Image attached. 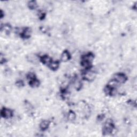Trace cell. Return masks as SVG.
I'll use <instances>...</instances> for the list:
<instances>
[{
    "label": "cell",
    "instance_id": "1",
    "mask_svg": "<svg viewBox=\"0 0 137 137\" xmlns=\"http://www.w3.org/2000/svg\"><path fill=\"white\" fill-rule=\"evenodd\" d=\"M114 129V126L112 123V121L110 120H108L105 123L104 127L103 128L102 132L104 136L109 135L110 134L112 133Z\"/></svg>",
    "mask_w": 137,
    "mask_h": 137
},
{
    "label": "cell",
    "instance_id": "2",
    "mask_svg": "<svg viewBox=\"0 0 137 137\" xmlns=\"http://www.w3.org/2000/svg\"><path fill=\"white\" fill-rule=\"evenodd\" d=\"M119 84H123L127 80V77L126 76L123 74L122 73H116L114 76V79Z\"/></svg>",
    "mask_w": 137,
    "mask_h": 137
},
{
    "label": "cell",
    "instance_id": "3",
    "mask_svg": "<svg viewBox=\"0 0 137 137\" xmlns=\"http://www.w3.org/2000/svg\"><path fill=\"white\" fill-rule=\"evenodd\" d=\"M95 73L92 71H88L84 73V77L85 79L87 81H92L95 78Z\"/></svg>",
    "mask_w": 137,
    "mask_h": 137
},
{
    "label": "cell",
    "instance_id": "4",
    "mask_svg": "<svg viewBox=\"0 0 137 137\" xmlns=\"http://www.w3.org/2000/svg\"><path fill=\"white\" fill-rule=\"evenodd\" d=\"M1 114L2 117L5 118H10L12 117L13 115V112L12 110L9 109H6V108H3L1 110Z\"/></svg>",
    "mask_w": 137,
    "mask_h": 137
},
{
    "label": "cell",
    "instance_id": "5",
    "mask_svg": "<svg viewBox=\"0 0 137 137\" xmlns=\"http://www.w3.org/2000/svg\"><path fill=\"white\" fill-rule=\"evenodd\" d=\"M27 60L29 62L33 63V64H36L39 61V57L35 54H30L27 56Z\"/></svg>",
    "mask_w": 137,
    "mask_h": 137
},
{
    "label": "cell",
    "instance_id": "6",
    "mask_svg": "<svg viewBox=\"0 0 137 137\" xmlns=\"http://www.w3.org/2000/svg\"><path fill=\"white\" fill-rule=\"evenodd\" d=\"M70 53L67 51H65L63 52V53L60 56V60L62 62H66L68 61L70 59Z\"/></svg>",
    "mask_w": 137,
    "mask_h": 137
},
{
    "label": "cell",
    "instance_id": "7",
    "mask_svg": "<svg viewBox=\"0 0 137 137\" xmlns=\"http://www.w3.org/2000/svg\"><path fill=\"white\" fill-rule=\"evenodd\" d=\"M40 60L43 64L45 65H49L52 61L51 57H50L48 55H44L40 59Z\"/></svg>",
    "mask_w": 137,
    "mask_h": 137
},
{
    "label": "cell",
    "instance_id": "8",
    "mask_svg": "<svg viewBox=\"0 0 137 137\" xmlns=\"http://www.w3.org/2000/svg\"><path fill=\"white\" fill-rule=\"evenodd\" d=\"M21 34H22V36L23 38H30L31 34V30L30 28H26L24 29Z\"/></svg>",
    "mask_w": 137,
    "mask_h": 137
},
{
    "label": "cell",
    "instance_id": "9",
    "mask_svg": "<svg viewBox=\"0 0 137 137\" xmlns=\"http://www.w3.org/2000/svg\"><path fill=\"white\" fill-rule=\"evenodd\" d=\"M50 125V122L47 120H43L40 123V128L42 130L44 131L48 129Z\"/></svg>",
    "mask_w": 137,
    "mask_h": 137
},
{
    "label": "cell",
    "instance_id": "10",
    "mask_svg": "<svg viewBox=\"0 0 137 137\" xmlns=\"http://www.w3.org/2000/svg\"><path fill=\"white\" fill-rule=\"evenodd\" d=\"M94 57V56L93 54L88 53V54H87L85 55H84V56H83L81 60H87V61H88L91 63H92V62L93 61Z\"/></svg>",
    "mask_w": 137,
    "mask_h": 137
},
{
    "label": "cell",
    "instance_id": "11",
    "mask_svg": "<svg viewBox=\"0 0 137 137\" xmlns=\"http://www.w3.org/2000/svg\"><path fill=\"white\" fill-rule=\"evenodd\" d=\"M49 67L52 70H56L59 67V63L57 61H51L49 65Z\"/></svg>",
    "mask_w": 137,
    "mask_h": 137
},
{
    "label": "cell",
    "instance_id": "12",
    "mask_svg": "<svg viewBox=\"0 0 137 137\" xmlns=\"http://www.w3.org/2000/svg\"><path fill=\"white\" fill-rule=\"evenodd\" d=\"M73 85L76 89H80L81 87H82V83H81V81L79 80L78 79H76L74 80V83H73Z\"/></svg>",
    "mask_w": 137,
    "mask_h": 137
},
{
    "label": "cell",
    "instance_id": "13",
    "mask_svg": "<svg viewBox=\"0 0 137 137\" xmlns=\"http://www.w3.org/2000/svg\"><path fill=\"white\" fill-rule=\"evenodd\" d=\"M39 84H40V82H39V80L36 78L30 81V85L32 87H37L39 86Z\"/></svg>",
    "mask_w": 137,
    "mask_h": 137
},
{
    "label": "cell",
    "instance_id": "14",
    "mask_svg": "<svg viewBox=\"0 0 137 137\" xmlns=\"http://www.w3.org/2000/svg\"><path fill=\"white\" fill-rule=\"evenodd\" d=\"M81 65H82L84 68H87V69L90 68L92 66V63L89 62L88 61H87V60H81Z\"/></svg>",
    "mask_w": 137,
    "mask_h": 137
},
{
    "label": "cell",
    "instance_id": "15",
    "mask_svg": "<svg viewBox=\"0 0 137 137\" xmlns=\"http://www.w3.org/2000/svg\"><path fill=\"white\" fill-rule=\"evenodd\" d=\"M28 7L31 9H35L38 7V4L35 1H31L28 2Z\"/></svg>",
    "mask_w": 137,
    "mask_h": 137
},
{
    "label": "cell",
    "instance_id": "16",
    "mask_svg": "<svg viewBox=\"0 0 137 137\" xmlns=\"http://www.w3.org/2000/svg\"><path fill=\"white\" fill-rule=\"evenodd\" d=\"M76 115L73 111H70L68 113V118L70 121L75 120H76Z\"/></svg>",
    "mask_w": 137,
    "mask_h": 137
},
{
    "label": "cell",
    "instance_id": "17",
    "mask_svg": "<svg viewBox=\"0 0 137 137\" xmlns=\"http://www.w3.org/2000/svg\"><path fill=\"white\" fill-rule=\"evenodd\" d=\"M1 30L4 31V32L6 33H9L10 31L11 30V26L9 25L8 24H6L4 25L3 27H1Z\"/></svg>",
    "mask_w": 137,
    "mask_h": 137
},
{
    "label": "cell",
    "instance_id": "18",
    "mask_svg": "<svg viewBox=\"0 0 137 137\" xmlns=\"http://www.w3.org/2000/svg\"><path fill=\"white\" fill-rule=\"evenodd\" d=\"M113 88H111V87L109 86L108 85L105 87L104 88V93L107 95H111V93L112 91V89Z\"/></svg>",
    "mask_w": 137,
    "mask_h": 137
},
{
    "label": "cell",
    "instance_id": "19",
    "mask_svg": "<svg viewBox=\"0 0 137 137\" xmlns=\"http://www.w3.org/2000/svg\"><path fill=\"white\" fill-rule=\"evenodd\" d=\"M118 84H119V83H118L115 79H113L109 81L108 85L111 87V88H116V86H118Z\"/></svg>",
    "mask_w": 137,
    "mask_h": 137
},
{
    "label": "cell",
    "instance_id": "20",
    "mask_svg": "<svg viewBox=\"0 0 137 137\" xmlns=\"http://www.w3.org/2000/svg\"><path fill=\"white\" fill-rule=\"evenodd\" d=\"M27 78L29 80H32L33 79H35V76L34 75V73L33 72H30L28 73L27 75Z\"/></svg>",
    "mask_w": 137,
    "mask_h": 137
},
{
    "label": "cell",
    "instance_id": "21",
    "mask_svg": "<svg viewBox=\"0 0 137 137\" xmlns=\"http://www.w3.org/2000/svg\"><path fill=\"white\" fill-rule=\"evenodd\" d=\"M16 85L17 86H18V87H22L24 86V83L23 81L22 80H18L16 82Z\"/></svg>",
    "mask_w": 137,
    "mask_h": 137
}]
</instances>
